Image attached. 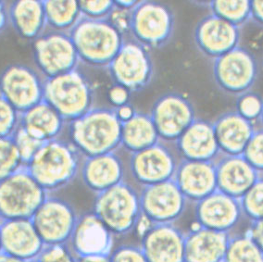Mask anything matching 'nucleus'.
Listing matches in <instances>:
<instances>
[{
  "label": "nucleus",
  "instance_id": "obj_1",
  "mask_svg": "<svg viewBox=\"0 0 263 262\" xmlns=\"http://www.w3.org/2000/svg\"><path fill=\"white\" fill-rule=\"evenodd\" d=\"M83 159L70 141L59 138L44 143L24 167L48 195H53L76 180Z\"/></svg>",
  "mask_w": 263,
  "mask_h": 262
},
{
  "label": "nucleus",
  "instance_id": "obj_2",
  "mask_svg": "<svg viewBox=\"0 0 263 262\" xmlns=\"http://www.w3.org/2000/svg\"><path fill=\"white\" fill-rule=\"evenodd\" d=\"M68 128L70 142L83 158L116 152L121 147L122 122L114 108L95 107Z\"/></svg>",
  "mask_w": 263,
  "mask_h": 262
},
{
  "label": "nucleus",
  "instance_id": "obj_3",
  "mask_svg": "<svg viewBox=\"0 0 263 262\" xmlns=\"http://www.w3.org/2000/svg\"><path fill=\"white\" fill-rule=\"evenodd\" d=\"M69 34L80 62L93 68L107 69L125 42V34L109 19L82 17Z\"/></svg>",
  "mask_w": 263,
  "mask_h": 262
},
{
  "label": "nucleus",
  "instance_id": "obj_4",
  "mask_svg": "<svg viewBox=\"0 0 263 262\" xmlns=\"http://www.w3.org/2000/svg\"><path fill=\"white\" fill-rule=\"evenodd\" d=\"M92 211L114 236H126L141 220L140 195L124 181L96 195Z\"/></svg>",
  "mask_w": 263,
  "mask_h": 262
},
{
  "label": "nucleus",
  "instance_id": "obj_5",
  "mask_svg": "<svg viewBox=\"0 0 263 262\" xmlns=\"http://www.w3.org/2000/svg\"><path fill=\"white\" fill-rule=\"evenodd\" d=\"M44 100L69 124L95 108L94 86L77 69L45 79Z\"/></svg>",
  "mask_w": 263,
  "mask_h": 262
},
{
  "label": "nucleus",
  "instance_id": "obj_6",
  "mask_svg": "<svg viewBox=\"0 0 263 262\" xmlns=\"http://www.w3.org/2000/svg\"><path fill=\"white\" fill-rule=\"evenodd\" d=\"M175 14L171 7L158 1H139L130 11L128 33L146 48L168 45L175 32Z\"/></svg>",
  "mask_w": 263,
  "mask_h": 262
},
{
  "label": "nucleus",
  "instance_id": "obj_7",
  "mask_svg": "<svg viewBox=\"0 0 263 262\" xmlns=\"http://www.w3.org/2000/svg\"><path fill=\"white\" fill-rule=\"evenodd\" d=\"M259 74L256 56L247 47L238 46L213 60L212 77L223 94L236 99L252 91Z\"/></svg>",
  "mask_w": 263,
  "mask_h": 262
},
{
  "label": "nucleus",
  "instance_id": "obj_8",
  "mask_svg": "<svg viewBox=\"0 0 263 262\" xmlns=\"http://www.w3.org/2000/svg\"><path fill=\"white\" fill-rule=\"evenodd\" d=\"M47 196L23 166L0 182V220L32 219Z\"/></svg>",
  "mask_w": 263,
  "mask_h": 262
},
{
  "label": "nucleus",
  "instance_id": "obj_9",
  "mask_svg": "<svg viewBox=\"0 0 263 262\" xmlns=\"http://www.w3.org/2000/svg\"><path fill=\"white\" fill-rule=\"evenodd\" d=\"M108 74L131 93L146 88L154 78V63L149 49L135 40H125L107 67Z\"/></svg>",
  "mask_w": 263,
  "mask_h": 262
},
{
  "label": "nucleus",
  "instance_id": "obj_10",
  "mask_svg": "<svg viewBox=\"0 0 263 262\" xmlns=\"http://www.w3.org/2000/svg\"><path fill=\"white\" fill-rule=\"evenodd\" d=\"M44 85L42 74L24 63L6 66L0 72V96L20 114L44 100Z\"/></svg>",
  "mask_w": 263,
  "mask_h": 262
},
{
  "label": "nucleus",
  "instance_id": "obj_11",
  "mask_svg": "<svg viewBox=\"0 0 263 262\" xmlns=\"http://www.w3.org/2000/svg\"><path fill=\"white\" fill-rule=\"evenodd\" d=\"M36 70L45 79L77 70L80 60L69 33L46 31L33 42Z\"/></svg>",
  "mask_w": 263,
  "mask_h": 262
},
{
  "label": "nucleus",
  "instance_id": "obj_12",
  "mask_svg": "<svg viewBox=\"0 0 263 262\" xmlns=\"http://www.w3.org/2000/svg\"><path fill=\"white\" fill-rule=\"evenodd\" d=\"M78 217L71 203L48 195L31 220L45 246H51L68 243Z\"/></svg>",
  "mask_w": 263,
  "mask_h": 262
},
{
  "label": "nucleus",
  "instance_id": "obj_13",
  "mask_svg": "<svg viewBox=\"0 0 263 262\" xmlns=\"http://www.w3.org/2000/svg\"><path fill=\"white\" fill-rule=\"evenodd\" d=\"M180 160L176 149L160 140L146 149L130 154L129 171L134 180L145 188L174 179Z\"/></svg>",
  "mask_w": 263,
  "mask_h": 262
},
{
  "label": "nucleus",
  "instance_id": "obj_14",
  "mask_svg": "<svg viewBox=\"0 0 263 262\" xmlns=\"http://www.w3.org/2000/svg\"><path fill=\"white\" fill-rule=\"evenodd\" d=\"M139 195L142 216L151 224H175L189 203L174 179L142 188Z\"/></svg>",
  "mask_w": 263,
  "mask_h": 262
},
{
  "label": "nucleus",
  "instance_id": "obj_15",
  "mask_svg": "<svg viewBox=\"0 0 263 262\" xmlns=\"http://www.w3.org/2000/svg\"><path fill=\"white\" fill-rule=\"evenodd\" d=\"M149 115L160 140L166 143H175L197 119L190 99L177 92L160 96L153 104Z\"/></svg>",
  "mask_w": 263,
  "mask_h": 262
},
{
  "label": "nucleus",
  "instance_id": "obj_16",
  "mask_svg": "<svg viewBox=\"0 0 263 262\" xmlns=\"http://www.w3.org/2000/svg\"><path fill=\"white\" fill-rule=\"evenodd\" d=\"M114 237L99 217L91 211L79 214L67 244L77 258L108 257L112 252Z\"/></svg>",
  "mask_w": 263,
  "mask_h": 262
},
{
  "label": "nucleus",
  "instance_id": "obj_17",
  "mask_svg": "<svg viewBox=\"0 0 263 262\" xmlns=\"http://www.w3.org/2000/svg\"><path fill=\"white\" fill-rule=\"evenodd\" d=\"M242 29L210 13L197 23L194 42L198 51L212 61L240 46Z\"/></svg>",
  "mask_w": 263,
  "mask_h": 262
},
{
  "label": "nucleus",
  "instance_id": "obj_18",
  "mask_svg": "<svg viewBox=\"0 0 263 262\" xmlns=\"http://www.w3.org/2000/svg\"><path fill=\"white\" fill-rule=\"evenodd\" d=\"M196 223L206 229L231 233L242 220L239 199L216 190L194 204Z\"/></svg>",
  "mask_w": 263,
  "mask_h": 262
},
{
  "label": "nucleus",
  "instance_id": "obj_19",
  "mask_svg": "<svg viewBox=\"0 0 263 262\" xmlns=\"http://www.w3.org/2000/svg\"><path fill=\"white\" fill-rule=\"evenodd\" d=\"M140 236L147 261L184 262L185 233L174 223L151 224Z\"/></svg>",
  "mask_w": 263,
  "mask_h": 262
},
{
  "label": "nucleus",
  "instance_id": "obj_20",
  "mask_svg": "<svg viewBox=\"0 0 263 262\" xmlns=\"http://www.w3.org/2000/svg\"><path fill=\"white\" fill-rule=\"evenodd\" d=\"M2 252L27 262L37 258L45 244L31 219L0 220Z\"/></svg>",
  "mask_w": 263,
  "mask_h": 262
},
{
  "label": "nucleus",
  "instance_id": "obj_21",
  "mask_svg": "<svg viewBox=\"0 0 263 262\" xmlns=\"http://www.w3.org/2000/svg\"><path fill=\"white\" fill-rule=\"evenodd\" d=\"M174 181L186 200L195 204L216 191L215 163L181 159Z\"/></svg>",
  "mask_w": 263,
  "mask_h": 262
},
{
  "label": "nucleus",
  "instance_id": "obj_22",
  "mask_svg": "<svg viewBox=\"0 0 263 262\" xmlns=\"http://www.w3.org/2000/svg\"><path fill=\"white\" fill-rule=\"evenodd\" d=\"M79 175L85 188L98 195L125 181V166L122 158L111 152L84 158Z\"/></svg>",
  "mask_w": 263,
  "mask_h": 262
},
{
  "label": "nucleus",
  "instance_id": "obj_23",
  "mask_svg": "<svg viewBox=\"0 0 263 262\" xmlns=\"http://www.w3.org/2000/svg\"><path fill=\"white\" fill-rule=\"evenodd\" d=\"M181 159L215 161L221 155L212 122L197 118L174 143Z\"/></svg>",
  "mask_w": 263,
  "mask_h": 262
},
{
  "label": "nucleus",
  "instance_id": "obj_24",
  "mask_svg": "<svg viewBox=\"0 0 263 262\" xmlns=\"http://www.w3.org/2000/svg\"><path fill=\"white\" fill-rule=\"evenodd\" d=\"M217 190L240 199L258 180L259 173L242 155L221 154L214 161Z\"/></svg>",
  "mask_w": 263,
  "mask_h": 262
},
{
  "label": "nucleus",
  "instance_id": "obj_25",
  "mask_svg": "<svg viewBox=\"0 0 263 262\" xmlns=\"http://www.w3.org/2000/svg\"><path fill=\"white\" fill-rule=\"evenodd\" d=\"M221 154L243 155L256 131L255 124L242 117L236 110L221 114L212 122Z\"/></svg>",
  "mask_w": 263,
  "mask_h": 262
},
{
  "label": "nucleus",
  "instance_id": "obj_26",
  "mask_svg": "<svg viewBox=\"0 0 263 262\" xmlns=\"http://www.w3.org/2000/svg\"><path fill=\"white\" fill-rule=\"evenodd\" d=\"M230 234L197 225L185 233L184 262H222Z\"/></svg>",
  "mask_w": 263,
  "mask_h": 262
},
{
  "label": "nucleus",
  "instance_id": "obj_27",
  "mask_svg": "<svg viewBox=\"0 0 263 262\" xmlns=\"http://www.w3.org/2000/svg\"><path fill=\"white\" fill-rule=\"evenodd\" d=\"M67 125L64 119L45 100L20 115V126L44 143L61 138Z\"/></svg>",
  "mask_w": 263,
  "mask_h": 262
},
{
  "label": "nucleus",
  "instance_id": "obj_28",
  "mask_svg": "<svg viewBox=\"0 0 263 262\" xmlns=\"http://www.w3.org/2000/svg\"><path fill=\"white\" fill-rule=\"evenodd\" d=\"M10 24L20 38L34 41L47 30L43 1H13L9 3Z\"/></svg>",
  "mask_w": 263,
  "mask_h": 262
},
{
  "label": "nucleus",
  "instance_id": "obj_29",
  "mask_svg": "<svg viewBox=\"0 0 263 262\" xmlns=\"http://www.w3.org/2000/svg\"><path fill=\"white\" fill-rule=\"evenodd\" d=\"M160 141L149 114L137 111L134 117L122 123L121 146L130 154L146 149Z\"/></svg>",
  "mask_w": 263,
  "mask_h": 262
},
{
  "label": "nucleus",
  "instance_id": "obj_30",
  "mask_svg": "<svg viewBox=\"0 0 263 262\" xmlns=\"http://www.w3.org/2000/svg\"><path fill=\"white\" fill-rule=\"evenodd\" d=\"M47 29L69 33L82 19L78 1H43Z\"/></svg>",
  "mask_w": 263,
  "mask_h": 262
},
{
  "label": "nucleus",
  "instance_id": "obj_31",
  "mask_svg": "<svg viewBox=\"0 0 263 262\" xmlns=\"http://www.w3.org/2000/svg\"><path fill=\"white\" fill-rule=\"evenodd\" d=\"M222 262H263V252L246 233H231Z\"/></svg>",
  "mask_w": 263,
  "mask_h": 262
},
{
  "label": "nucleus",
  "instance_id": "obj_32",
  "mask_svg": "<svg viewBox=\"0 0 263 262\" xmlns=\"http://www.w3.org/2000/svg\"><path fill=\"white\" fill-rule=\"evenodd\" d=\"M210 13L242 29L250 23V1H210L204 3Z\"/></svg>",
  "mask_w": 263,
  "mask_h": 262
},
{
  "label": "nucleus",
  "instance_id": "obj_33",
  "mask_svg": "<svg viewBox=\"0 0 263 262\" xmlns=\"http://www.w3.org/2000/svg\"><path fill=\"white\" fill-rule=\"evenodd\" d=\"M244 219L249 221L263 219V173L239 199Z\"/></svg>",
  "mask_w": 263,
  "mask_h": 262
},
{
  "label": "nucleus",
  "instance_id": "obj_34",
  "mask_svg": "<svg viewBox=\"0 0 263 262\" xmlns=\"http://www.w3.org/2000/svg\"><path fill=\"white\" fill-rule=\"evenodd\" d=\"M24 166L13 137H0V182Z\"/></svg>",
  "mask_w": 263,
  "mask_h": 262
},
{
  "label": "nucleus",
  "instance_id": "obj_35",
  "mask_svg": "<svg viewBox=\"0 0 263 262\" xmlns=\"http://www.w3.org/2000/svg\"><path fill=\"white\" fill-rule=\"evenodd\" d=\"M263 109V99L260 95L250 91L236 99L235 110L248 121H259Z\"/></svg>",
  "mask_w": 263,
  "mask_h": 262
},
{
  "label": "nucleus",
  "instance_id": "obj_36",
  "mask_svg": "<svg viewBox=\"0 0 263 262\" xmlns=\"http://www.w3.org/2000/svg\"><path fill=\"white\" fill-rule=\"evenodd\" d=\"M12 137L15 145L17 146V149L19 151L24 166L29 163V161L33 159V156L44 144V142L37 140L33 136H30L28 133L21 126L16 130Z\"/></svg>",
  "mask_w": 263,
  "mask_h": 262
},
{
  "label": "nucleus",
  "instance_id": "obj_37",
  "mask_svg": "<svg viewBox=\"0 0 263 262\" xmlns=\"http://www.w3.org/2000/svg\"><path fill=\"white\" fill-rule=\"evenodd\" d=\"M20 114L0 96V137H10L20 126Z\"/></svg>",
  "mask_w": 263,
  "mask_h": 262
},
{
  "label": "nucleus",
  "instance_id": "obj_38",
  "mask_svg": "<svg viewBox=\"0 0 263 262\" xmlns=\"http://www.w3.org/2000/svg\"><path fill=\"white\" fill-rule=\"evenodd\" d=\"M242 156L258 173H263V127L254 132Z\"/></svg>",
  "mask_w": 263,
  "mask_h": 262
},
{
  "label": "nucleus",
  "instance_id": "obj_39",
  "mask_svg": "<svg viewBox=\"0 0 263 262\" xmlns=\"http://www.w3.org/2000/svg\"><path fill=\"white\" fill-rule=\"evenodd\" d=\"M83 17L108 20L116 10L114 1H78Z\"/></svg>",
  "mask_w": 263,
  "mask_h": 262
},
{
  "label": "nucleus",
  "instance_id": "obj_40",
  "mask_svg": "<svg viewBox=\"0 0 263 262\" xmlns=\"http://www.w3.org/2000/svg\"><path fill=\"white\" fill-rule=\"evenodd\" d=\"M37 259L39 262H77L68 244L45 246Z\"/></svg>",
  "mask_w": 263,
  "mask_h": 262
},
{
  "label": "nucleus",
  "instance_id": "obj_41",
  "mask_svg": "<svg viewBox=\"0 0 263 262\" xmlns=\"http://www.w3.org/2000/svg\"><path fill=\"white\" fill-rule=\"evenodd\" d=\"M109 262H148L140 246L123 244L113 248Z\"/></svg>",
  "mask_w": 263,
  "mask_h": 262
},
{
  "label": "nucleus",
  "instance_id": "obj_42",
  "mask_svg": "<svg viewBox=\"0 0 263 262\" xmlns=\"http://www.w3.org/2000/svg\"><path fill=\"white\" fill-rule=\"evenodd\" d=\"M131 92L121 85L115 84L108 91L109 102L114 106V108H119L129 104Z\"/></svg>",
  "mask_w": 263,
  "mask_h": 262
},
{
  "label": "nucleus",
  "instance_id": "obj_43",
  "mask_svg": "<svg viewBox=\"0 0 263 262\" xmlns=\"http://www.w3.org/2000/svg\"><path fill=\"white\" fill-rule=\"evenodd\" d=\"M246 234L249 235L250 239L263 252V219L249 221V228Z\"/></svg>",
  "mask_w": 263,
  "mask_h": 262
},
{
  "label": "nucleus",
  "instance_id": "obj_44",
  "mask_svg": "<svg viewBox=\"0 0 263 262\" xmlns=\"http://www.w3.org/2000/svg\"><path fill=\"white\" fill-rule=\"evenodd\" d=\"M250 23L263 28V1H250Z\"/></svg>",
  "mask_w": 263,
  "mask_h": 262
},
{
  "label": "nucleus",
  "instance_id": "obj_45",
  "mask_svg": "<svg viewBox=\"0 0 263 262\" xmlns=\"http://www.w3.org/2000/svg\"><path fill=\"white\" fill-rule=\"evenodd\" d=\"M114 109H115L118 119L121 121L122 123L129 121L130 119L134 117V115L137 113V110L130 103L126 104L122 107H119V108H114Z\"/></svg>",
  "mask_w": 263,
  "mask_h": 262
},
{
  "label": "nucleus",
  "instance_id": "obj_46",
  "mask_svg": "<svg viewBox=\"0 0 263 262\" xmlns=\"http://www.w3.org/2000/svg\"><path fill=\"white\" fill-rule=\"evenodd\" d=\"M9 2L0 1V33H3L10 24Z\"/></svg>",
  "mask_w": 263,
  "mask_h": 262
},
{
  "label": "nucleus",
  "instance_id": "obj_47",
  "mask_svg": "<svg viewBox=\"0 0 263 262\" xmlns=\"http://www.w3.org/2000/svg\"><path fill=\"white\" fill-rule=\"evenodd\" d=\"M139 1H123V0H120V1H114L115 3V7L117 10H124V11H131L137 5Z\"/></svg>",
  "mask_w": 263,
  "mask_h": 262
},
{
  "label": "nucleus",
  "instance_id": "obj_48",
  "mask_svg": "<svg viewBox=\"0 0 263 262\" xmlns=\"http://www.w3.org/2000/svg\"><path fill=\"white\" fill-rule=\"evenodd\" d=\"M108 257L96 256V257H80V258H77V262H109V257Z\"/></svg>",
  "mask_w": 263,
  "mask_h": 262
},
{
  "label": "nucleus",
  "instance_id": "obj_49",
  "mask_svg": "<svg viewBox=\"0 0 263 262\" xmlns=\"http://www.w3.org/2000/svg\"><path fill=\"white\" fill-rule=\"evenodd\" d=\"M0 262H25L20 258L10 256L5 252H0Z\"/></svg>",
  "mask_w": 263,
  "mask_h": 262
},
{
  "label": "nucleus",
  "instance_id": "obj_50",
  "mask_svg": "<svg viewBox=\"0 0 263 262\" xmlns=\"http://www.w3.org/2000/svg\"><path fill=\"white\" fill-rule=\"evenodd\" d=\"M259 121L261 122V123H262L263 125V109H262V113H261V116H260V119H259Z\"/></svg>",
  "mask_w": 263,
  "mask_h": 262
},
{
  "label": "nucleus",
  "instance_id": "obj_51",
  "mask_svg": "<svg viewBox=\"0 0 263 262\" xmlns=\"http://www.w3.org/2000/svg\"><path fill=\"white\" fill-rule=\"evenodd\" d=\"M27 262H39V260H38L37 258H34V259H32V260H29V261Z\"/></svg>",
  "mask_w": 263,
  "mask_h": 262
},
{
  "label": "nucleus",
  "instance_id": "obj_52",
  "mask_svg": "<svg viewBox=\"0 0 263 262\" xmlns=\"http://www.w3.org/2000/svg\"><path fill=\"white\" fill-rule=\"evenodd\" d=\"M2 251V247H1V238H0V252Z\"/></svg>",
  "mask_w": 263,
  "mask_h": 262
}]
</instances>
